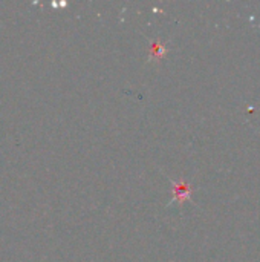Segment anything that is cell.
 I'll list each match as a JSON object with an SVG mask.
<instances>
[{"instance_id": "1", "label": "cell", "mask_w": 260, "mask_h": 262, "mask_svg": "<svg viewBox=\"0 0 260 262\" xmlns=\"http://www.w3.org/2000/svg\"><path fill=\"white\" fill-rule=\"evenodd\" d=\"M188 186L185 183H175V189H173V193H175V200H179V201H184L188 198Z\"/></svg>"}, {"instance_id": "2", "label": "cell", "mask_w": 260, "mask_h": 262, "mask_svg": "<svg viewBox=\"0 0 260 262\" xmlns=\"http://www.w3.org/2000/svg\"><path fill=\"white\" fill-rule=\"evenodd\" d=\"M164 54H166V48H164V45H161V43H153V45H152V48H150V57L161 58Z\"/></svg>"}]
</instances>
